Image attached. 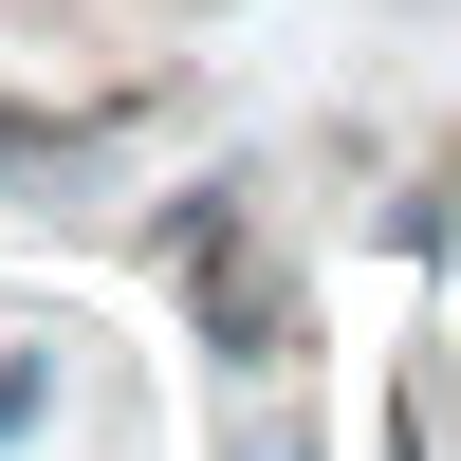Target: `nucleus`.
I'll use <instances>...</instances> for the list:
<instances>
[{"mask_svg":"<svg viewBox=\"0 0 461 461\" xmlns=\"http://www.w3.org/2000/svg\"><path fill=\"white\" fill-rule=\"evenodd\" d=\"M37 388H56V351H0V443L37 425Z\"/></svg>","mask_w":461,"mask_h":461,"instance_id":"2","label":"nucleus"},{"mask_svg":"<svg viewBox=\"0 0 461 461\" xmlns=\"http://www.w3.org/2000/svg\"><path fill=\"white\" fill-rule=\"evenodd\" d=\"M19 148H37V130H19V111H0V167H19Z\"/></svg>","mask_w":461,"mask_h":461,"instance_id":"3","label":"nucleus"},{"mask_svg":"<svg viewBox=\"0 0 461 461\" xmlns=\"http://www.w3.org/2000/svg\"><path fill=\"white\" fill-rule=\"evenodd\" d=\"M185 295H203V332H221V351H277V258H258L240 240V203H185Z\"/></svg>","mask_w":461,"mask_h":461,"instance_id":"1","label":"nucleus"}]
</instances>
